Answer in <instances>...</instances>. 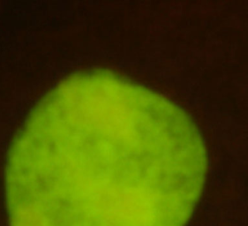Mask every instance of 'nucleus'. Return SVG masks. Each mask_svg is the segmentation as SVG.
Masks as SVG:
<instances>
[{"mask_svg": "<svg viewBox=\"0 0 248 226\" xmlns=\"http://www.w3.org/2000/svg\"><path fill=\"white\" fill-rule=\"evenodd\" d=\"M207 174L176 104L105 71L64 80L11 146L10 226H186Z\"/></svg>", "mask_w": 248, "mask_h": 226, "instance_id": "obj_1", "label": "nucleus"}]
</instances>
